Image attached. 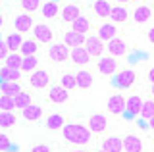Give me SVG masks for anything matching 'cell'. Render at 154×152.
Masks as SVG:
<instances>
[{
    "mask_svg": "<svg viewBox=\"0 0 154 152\" xmlns=\"http://www.w3.org/2000/svg\"><path fill=\"white\" fill-rule=\"evenodd\" d=\"M71 31H75V33H79V35H89V31H91V21H89V17H85V16H79L77 20L71 23Z\"/></svg>",
    "mask_w": 154,
    "mask_h": 152,
    "instance_id": "obj_27",
    "label": "cell"
},
{
    "mask_svg": "<svg viewBox=\"0 0 154 152\" xmlns=\"http://www.w3.org/2000/svg\"><path fill=\"white\" fill-rule=\"evenodd\" d=\"M62 139L75 148H83V146L93 142V133H91L83 123H66L62 127Z\"/></svg>",
    "mask_w": 154,
    "mask_h": 152,
    "instance_id": "obj_1",
    "label": "cell"
},
{
    "mask_svg": "<svg viewBox=\"0 0 154 152\" xmlns=\"http://www.w3.org/2000/svg\"><path fill=\"white\" fill-rule=\"evenodd\" d=\"M127 50H129L127 41L119 35L106 42V52H108V56H112V58H122V56L127 54Z\"/></svg>",
    "mask_w": 154,
    "mask_h": 152,
    "instance_id": "obj_9",
    "label": "cell"
},
{
    "mask_svg": "<svg viewBox=\"0 0 154 152\" xmlns=\"http://www.w3.org/2000/svg\"><path fill=\"white\" fill-rule=\"evenodd\" d=\"M19 79H21V71L19 69H10L6 65L0 69V83H10V81L19 83Z\"/></svg>",
    "mask_w": 154,
    "mask_h": 152,
    "instance_id": "obj_29",
    "label": "cell"
},
{
    "mask_svg": "<svg viewBox=\"0 0 154 152\" xmlns=\"http://www.w3.org/2000/svg\"><path fill=\"white\" fill-rule=\"evenodd\" d=\"M139 116H141L144 121L152 123V117H154V100L152 98L143 100V106H141V110H139Z\"/></svg>",
    "mask_w": 154,
    "mask_h": 152,
    "instance_id": "obj_31",
    "label": "cell"
},
{
    "mask_svg": "<svg viewBox=\"0 0 154 152\" xmlns=\"http://www.w3.org/2000/svg\"><path fill=\"white\" fill-rule=\"evenodd\" d=\"M154 41V29H148V42Z\"/></svg>",
    "mask_w": 154,
    "mask_h": 152,
    "instance_id": "obj_43",
    "label": "cell"
},
{
    "mask_svg": "<svg viewBox=\"0 0 154 152\" xmlns=\"http://www.w3.org/2000/svg\"><path fill=\"white\" fill-rule=\"evenodd\" d=\"M143 100L144 98L141 94H129V96H125V114H127V116H139Z\"/></svg>",
    "mask_w": 154,
    "mask_h": 152,
    "instance_id": "obj_17",
    "label": "cell"
},
{
    "mask_svg": "<svg viewBox=\"0 0 154 152\" xmlns=\"http://www.w3.org/2000/svg\"><path fill=\"white\" fill-rule=\"evenodd\" d=\"M93 10L96 14V17H102V20H108L110 16V10H112V4L108 2V0H96Z\"/></svg>",
    "mask_w": 154,
    "mask_h": 152,
    "instance_id": "obj_33",
    "label": "cell"
},
{
    "mask_svg": "<svg viewBox=\"0 0 154 152\" xmlns=\"http://www.w3.org/2000/svg\"><path fill=\"white\" fill-rule=\"evenodd\" d=\"M135 79H137V73L129 68H123V69H118L114 75V85L118 89H131L135 85Z\"/></svg>",
    "mask_w": 154,
    "mask_h": 152,
    "instance_id": "obj_8",
    "label": "cell"
},
{
    "mask_svg": "<svg viewBox=\"0 0 154 152\" xmlns=\"http://www.w3.org/2000/svg\"><path fill=\"white\" fill-rule=\"evenodd\" d=\"M21 117L25 121H29V123H35V121H38L42 117V106H38V104H29L27 108H23L21 110Z\"/></svg>",
    "mask_w": 154,
    "mask_h": 152,
    "instance_id": "obj_20",
    "label": "cell"
},
{
    "mask_svg": "<svg viewBox=\"0 0 154 152\" xmlns=\"http://www.w3.org/2000/svg\"><path fill=\"white\" fill-rule=\"evenodd\" d=\"M48 58H50L52 64H66V62H69V48L64 44V42H52L50 46H48Z\"/></svg>",
    "mask_w": 154,
    "mask_h": 152,
    "instance_id": "obj_5",
    "label": "cell"
},
{
    "mask_svg": "<svg viewBox=\"0 0 154 152\" xmlns=\"http://www.w3.org/2000/svg\"><path fill=\"white\" fill-rule=\"evenodd\" d=\"M69 62L73 65H77L79 69H83V68L89 65L91 56L87 54V50L83 48V46H77V48H69Z\"/></svg>",
    "mask_w": 154,
    "mask_h": 152,
    "instance_id": "obj_11",
    "label": "cell"
},
{
    "mask_svg": "<svg viewBox=\"0 0 154 152\" xmlns=\"http://www.w3.org/2000/svg\"><path fill=\"white\" fill-rule=\"evenodd\" d=\"M110 23H114V25H118V23H125L129 20V12H127V8L122 6V4H118V6H112V10H110Z\"/></svg>",
    "mask_w": 154,
    "mask_h": 152,
    "instance_id": "obj_22",
    "label": "cell"
},
{
    "mask_svg": "<svg viewBox=\"0 0 154 152\" xmlns=\"http://www.w3.org/2000/svg\"><path fill=\"white\" fill-rule=\"evenodd\" d=\"M2 25H4V16L0 14V29H2Z\"/></svg>",
    "mask_w": 154,
    "mask_h": 152,
    "instance_id": "obj_45",
    "label": "cell"
},
{
    "mask_svg": "<svg viewBox=\"0 0 154 152\" xmlns=\"http://www.w3.org/2000/svg\"><path fill=\"white\" fill-rule=\"evenodd\" d=\"M31 152H52V148L45 142H38V144H33L31 146Z\"/></svg>",
    "mask_w": 154,
    "mask_h": 152,
    "instance_id": "obj_41",
    "label": "cell"
},
{
    "mask_svg": "<svg viewBox=\"0 0 154 152\" xmlns=\"http://www.w3.org/2000/svg\"><path fill=\"white\" fill-rule=\"evenodd\" d=\"M29 104H33V96H31V93L21 91V93L17 94V96H14V106H16V110H23V108H27Z\"/></svg>",
    "mask_w": 154,
    "mask_h": 152,
    "instance_id": "obj_35",
    "label": "cell"
},
{
    "mask_svg": "<svg viewBox=\"0 0 154 152\" xmlns=\"http://www.w3.org/2000/svg\"><path fill=\"white\" fill-rule=\"evenodd\" d=\"M58 85H60L62 89H66V91H73V89H77L75 73H73V71H64V73L58 77Z\"/></svg>",
    "mask_w": 154,
    "mask_h": 152,
    "instance_id": "obj_28",
    "label": "cell"
},
{
    "mask_svg": "<svg viewBox=\"0 0 154 152\" xmlns=\"http://www.w3.org/2000/svg\"><path fill=\"white\" fill-rule=\"evenodd\" d=\"M35 25V20H33V16H29V14H19L16 16V20H14V31L16 33H27L31 31V27Z\"/></svg>",
    "mask_w": 154,
    "mask_h": 152,
    "instance_id": "obj_15",
    "label": "cell"
},
{
    "mask_svg": "<svg viewBox=\"0 0 154 152\" xmlns=\"http://www.w3.org/2000/svg\"><path fill=\"white\" fill-rule=\"evenodd\" d=\"M83 48L87 50V54H89L91 58H100L106 52V42H102L96 35H87Z\"/></svg>",
    "mask_w": 154,
    "mask_h": 152,
    "instance_id": "obj_6",
    "label": "cell"
},
{
    "mask_svg": "<svg viewBox=\"0 0 154 152\" xmlns=\"http://www.w3.org/2000/svg\"><path fill=\"white\" fill-rule=\"evenodd\" d=\"M100 146H102L100 150H104V152H123L122 137H118V135H108V137H104L102 142H100Z\"/></svg>",
    "mask_w": 154,
    "mask_h": 152,
    "instance_id": "obj_16",
    "label": "cell"
},
{
    "mask_svg": "<svg viewBox=\"0 0 154 152\" xmlns=\"http://www.w3.org/2000/svg\"><path fill=\"white\" fill-rule=\"evenodd\" d=\"M4 42H6V46H8L10 52H19V46H21V42H23V35H21V33L12 31V33L6 35Z\"/></svg>",
    "mask_w": 154,
    "mask_h": 152,
    "instance_id": "obj_26",
    "label": "cell"
},
{
    "mask_svg": "<svg viewBox=\"0 0 154 152\" xmlns=\"http://www.w3.org/2000/svg\"><path fill=\"white\" fill-rule=\"evenodd\" d=\"M41 14H42V17H46V20H54L58 14H60V6H58L56 0H46V2L41 6Z\"/></svg>",
    "mask_w": 154,
    "mask_h": 152,
    "instance_id": "obj_25",
    "label": "cell"
},
{
    "mask_svg": "<svg viewBox=\"0 0 154 152\" xmlns=\"http://www.w3.org/2000/svg\"><path fill=\"white\" fill-rule=\"evenodd\" d=\"M94 152H104V150H94Z\"/></svg>",
    "mask_w": 154,
    "mask_h": 152,
    "instance_id": "obj_46",
    "label": "cell"
},
{
    "mask_svg": "<svg viewBox=\"0 0 154 152\" xmlns=\"http://www.w3.org/2000/svg\"><path fill=\"white\" fill-rule=\"evenodd\" d=\"M118 2H125V0H118Z\"/></svg>",
    "mask_w": 154,
    "mask_h": 152,
    "instance_id": "obj_48",
    "label": "cell"
},
{
    "mask_svg": "<svg viewBox=\"0 0 154 152\" xmlns=\"http://www.w3.org/2000/svg\"><path fill=\"white\" fill-rule=\"evenodd\" d=\"M17 123L16 112H0V129H10Z\"/></svg>",
    "mask_w": 154,
    "mask_h": 152,
    "instance_id": "obj_36",
    "label": "cell"
},
{
    "mask_svg": "<svg viewBox=\"0 0 154 152\" xmlns=\"http://www.w3.org/2000/svg\"><path fill=\"white\" fill-rule=\"evenodd\" d=\"M12 148V141L6 133H0V152H8Z\"/></svg>",
    "mask_w": 154,
    "mask_h": 152,
    "instance_id": "obj_40",
    "label": "cell"
},
{
    "mask_svg": "<svg viewBox=\"0 0 154 152\" xmlns=\"http://www.w3.org/2000/svg\"><path fill=\"white\" fill-rule=\"evenodd\" d=\"M19 6H21L23 12L35 14L38 8H41V0H19Z\"/></svg>",
    "mask_w": 154,
    "mask_h": 152,
    "instance_id": "obj_38",
    "label": "cell"
},
{
    "mask_svg": "<svg viewBox=\"0 0 154 152\" xmlns=\"http://www.w3.org/2000/svg\"><path fill=\"white\" fill-rule=\"evenodd\" d=\"M133 2H141V0H133Z\"/></svg>",
    "mask_w": 154,
    "mask_h": 152,
    "instance_id": "obj_47",
    "label": "cell"
},
{
    "mask_svg": "<svg viewBox=\"0 0 154 152\" xmlns=\"http://www.w3.org/2000/svg\"><path fill=\"white\" fill-rule=\"evenodd\" d=\"M38 68V58L37 56H21V65H19V71L21 73H31Z\"/></svg>",
    "mask_w": 154,
    "mask_h": 152,
    "instance_id": "obj_32",
    "label": "cell"
},
{
    "mask_svg": "<svg viewBox=\"0 0 154 152\" xmlns=\"http://www.w3.org/2000/svg\"><path fill=\"white\" fill-rule=\"evenodd\" d=\"M125 112V96L119 93L112 94L108 98V114L110 116H122Z\"/></svg>",
    "mask_w": 154,
    "mask_h": 152,
    "instance_id": "obj_13",
    "label": "cell"
},
{
    "mask_svg": "<svg viewBox=\"0 0 154 152\" xmlns=\"http://www.w3.org/2000/svg\"><path fill=\"white\" fill-rule=\"evenodd\" d=\"M66 125V117L62 116V114H48L46 116V120H45V127H46V131H62V127Z\"/></svg>",
    "mask_w": 154,
    "mask_h": 152,
    "instance_id": "obj_21",
    "label": "cell"
},
{
    "mask_svg": "<svg viewBox=\"0 0 154 152\" xmlns=\"http://www.w3.org/2000/svg\"><path fill=\"white\" fill-rule=\"evenodd\" d=\"M150 20H152L150 6H144V4H141V6H137L133 10V21L137 23V25H146Z\"/></svg>",
    "mask_w": 154,
    "mask_h": 152,
    "instance_id": "obj_18",
    "label": "cell"
},
{
    "mask_svg": "<svg viewBox=\"0 0 154 152\" xmlns=\"http://www.w3.org/2000/svg\"><path fill=\"white\" fill-rule=\"evenodd\" d=\"M0 112H16V106H14V98L0 94Z\"/></svg>",
    "mask_w": 154,
    "mask_h": 152,
    "instance_id": "obj_39",
    "label": "cell"
},
{
    "mask_svg": "<svg viewBox=\"0 0 154 152\" xmlns=\"http://www.w3.org/2000/svg\"><path fill=\"white\" fill-rule=\"evenodd\" d=\"M93 83H94V75H93V71L91 69H77L75 71V85H77V89H81V91H89L91 87H93Z\"/></svg>",
    "mask_w": 154,
    "mask_h": 152,
    "instance_id": "obj_10",
    "label": "cell"
},
{
    "mask_svg": "<svg viewBox=\"0 0 154 152\" xmlns=\"http://www.w3.org/2000/svg\"><path fill=\"white\" fill-rule=\"evenodd\" d=\"M8 54H10V50H8L6 42H4V39H0V60H4Z\"/></svg>",
    "mask_w": 154,
    "mask_h": 152,
    "instance_id": "obj_42",
    "label": "cell"
},
{
    "mask_svg": "<svg viewBox=\"0 0 154 152\" xmlns=\"http://www.w3.org/2000/svg\"><path fill=\"white\" fill-rule=\"evenodd\" d=\"M118 31L119 29L114 25V23H108V21H106V23H102V25L98 27V35H96V37H98L102 42H108V41H112L114 37H118Z\"/></svg>",
    "mask_w": 154,
    "mask_h": 152,
    "instance_id": "obj_23",
    "label": "cell"
},
{
    "mask_svg": "<svg viewBox=\"0 0 154 152\" xmlns=\"http://www.w3.org/2000/svg\"><path fill=\"white\" fill-rule=\"evenodd\" d=\"M4 62H6V68L19 69V65H21V54L19 52H10L6 58H4Z\"/></svg>",
    "mask_w": 154,
    "mask_h": 152,
    "instance_id": "obj_37",
    "label": "cell"
},
{
    "mask_svg": "<svg viewBox=\"0 0 154 152\" xmlns=\"http://www.w3.org/2000/svg\"><path fill=\"white\" fill-rule=\"evenodd\" d=\"M118 69H119L118 58H112V56H108V54L96 58V71H98L102 77H114Z\"/></svg>",
    "mask_w": 154,
    "mask_h": 152,
    "instance_id": "obj_3",
    "label": "cell"
},
{
    "mask_svg": "<svg viewBox=\"0 0 154 152\" xmlns=\"http://www.w3.org/2000/svg\"><path fill=\"white\" fill-rule=\"evenodd\" d=\"M27 83H29V87L38 89V91H41V89L50 87V83H52L50 69H46V68H37L35 71H31V73H29Z\"/></svg>",
    "mask_w": 154,
    "mask_h": 152,
    "instance_id": "obj_2",
    "label": "cell"
},
{
    "mask_svg": "<svg viewBox=\"0 0 154 152\" xmlns=\"http://www.w3.org/2000/svg\"><path fill=\"white\" fill-rule=\"evenodd\" d=\"M122 144H123V152H143L144 150V142L139 135H125L122 139Z\"/></svg>",
    "mask_w": 154,
    "mask_h": 152,
    "instance_id": "obj_12",
    "label": "cell"
},
{
    "mask_svg": "<svg viewBox=\"0 0 154 152\" xmlns=\"http://www.w3.org/2000/svg\"><path fill=\"white\" fill-rule=\"evenodd\" d=\"M38 52V42L33 39H23L21 46H19V54L21 56H37Z\"/></svg>",
    "mask_w": 154,
    "mask_h": 152,
    "instance_id": "obj_30",
    "label": "cell"
},
{
    "mask_svg": "<svg viewBox=\"0 0 154 152\" xmlns=\"http://www.w3.org/2000/svg\"><path fill=\"white\" fill-rule=\"evenodd\" d=\"M69 152H91V150H87V148H73V150H69Z\"/></svg>",
    "mask_w": 154,
    "mask_h": 152,
    "instance_id": "obj_44",
    "label": "cell"
},
{
    "mask_svg": "<svg viewBox=\"0 0 154 152\" xmlns=\"http://www.w3.org/2000/svg\"><path fill=\"white\" fill-rule=\"evenodd\" d=\"M48 100L52 104H66L69 100V91L62 89L60 85H50L48 87Z\"/></svg>",
    "mask_w": 154,
    "mask_h": 152,
    "instance_id": "obj_14",
    "label": "cell"
},
{
    "mask_svg": "<svg viewBox=\"0 0 154 152\" xmlns=\"http://www.w3.org/2000/svg\"><path fill=\"white\" fill-rule=\"evenodd\" d=\"M21 91H23V89H21V85H19V83H14V81H10V83H0V93H2L4 96L14 98V96H17Z\"/></svg>",
    "mask_w": 154,
    "mask_h": 152,
    "instance_id": "obj_34",
    "label": "cell"
},
{
    "mask_svg": "<svg viewBox=\"0 0 154 152\" xmlns=\"http://www.w3.org/2000/svg\"><path fill=\"white\" fill-rule=\"evenodd\" d=\"M81 16V8L77 6V4H66L64 8H62L60 12V17H62V23H73L77 17Z\"/></svg>",
    "mask_w": 154,
    "mask_h": 152,
    "instance_id": "obj_19",
    "label": "cell"
},
{
    "mask_svg": "<svg viewBox=\"0 0 154 152\" xmlns=\"http://www.w3.org/2000/svg\"><path fill=\"white\" fill-rule=\"evenodd\" d=\"M33 31V41L37 42H42V44H52L54 42V29H52L48 23H35L31 27Z\"/></svg>",
    "mask_w": 154,
    "mask_h": 152,
    "instance_id": "obj_4",
    "label": "cell"
},
{
    "mask_svg": "<svg viewBox=\"0 0 154 152\" xmlns=\"http://www.w3.org/2000/svg\"><path fill=\"white\" fill-rule=\"evenodd\" d=\"M64 44L67 48H77V46H83L85 44V35H79L75 31H66L64 33Z\"/></svg>",
    "mask_w": 154,
    "mask_h": 152,
    "instance_id": "obj_24",
    "label": "cell"
},
{
    "mask_svg": "<svg viewBox=\"0 0 154 152\" xmlns=\"http://www.w3.org/2000/svg\"><path fill=\"white\" fill-rule=\"evenodd\" d=\"M85 127L93 133V135H102V133L108 131L110 120H108V116H104V114H93V116L89 117V123H87Z\"/></svg>",
    "mask_w": 154,
    "mask_h": 152,
    "instance_id": "obj_7",
    "label": "cell"
}]
</instances>
